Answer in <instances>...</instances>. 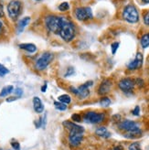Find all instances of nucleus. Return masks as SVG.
I'll use <instances>...</instances> for the list:
<instances>
[{"label":"nucleus","instance_id":"obj_1","mask_svg":"<svg viewBox=\"0 0 149 150\" xmlns=\"http://www.w3.org/2000/svg\"><path fill=\"white\" fill-rule=\"evenodd\" d=\"M59 34L64 41L69 42L72 40L74 39V37H75V34H76L75 28H74L71 22L68 21L63 18L62 24H61V29H59Z\"/></svg>","mask_w":149,"mask_h":150},{"label":"nucleus","instance_id":"obj_2","mask_svg":"<svg viewBox=\"0 0 149 150\" xmlns=\"http://www.w3.org/2000/svg\"><path fill=\"white\" fill-rule=\"evenodd\" d=\"M63 18L58 17V16H48L45 18V25L48 28V30L59 34V29H61V24H62Z\"/></svg>","mask_w":149,"mask_h":150},{"label":"nucleus","instance_id":"obj_3","mask_svg":"<svg viewBox=\"0 0 149 150\" xmlns=\"http://www.w3.org/2000/svg\"><path fill=\"white\" fill-rule=\"evenodd\" d=\"M123 18L127 21L128 23L133 24L136 23L139 20V14L137 9L136 8L135 6L133 5H127L123 11Z\"/></svg>","mask_w":149,"mask_h":150},{"label":"nucleus","instance_id":"obj_4","mask_svg":"<svg viewBox=\"0 0 149 150\" xmlns=\"http://www.w3.org/2000/svg\"><path fill=\"white\" fill-rule=\"evenodd\" d=\"M7 13H8V16L12 20H17L18 18L19 17V15L21 13L22 9V4L19 0H12L7 5Z\"/></svg>","mask_w":149,"mask_h":150},{"label":"nucleus","instance_id":"obj_5","mask_svg":"<svg viewBox=\"0 0 149 150\" xmlns=\"http://www.w3.org/2000/svg\"><path fill=\"white\" fill-rule=\"evenodd\" d=\"M52 59H53V54L50 53V52H44L36 61L35 68L38 71L45 70L48 67V65L51 62Z\"/></svg>","mask_w":149,"mask_h":150},{"label":"nucleus","instance_id":"obj_6","mask_svg":"<svg viewBox=\"0 0 149 150\" xmlns=\"http://www.w3.org/2000/svg\"><path fill=\"white\" fill-rule=\"evenodd\" d=\"M105 119V114L103 112H87L84 115V121L89 124H101Z\"/></svg>","mask_w":149,"mask_h":150},{"label":"nucleus","instance_id":"obj_7","mask_svg":"<svg viewBox=\"0 0 149 150\" xmlns=\"http://www.w3.org/2000/svg\"><path fill=\"white\" fill-rule=\"evenodd\" d=\"M74 14L76 18L80 21H86L93 18V14L90 7H77Z\"/></svg>","mask_w":149,"mask_h":150},{"label":"nucleus","instance_id":"obj_8","mask_svg":"<svg viewBox=\"0 0 149 150\" xmlns=\"http://www.w3.org/2000/svg\"><path fill=\"white\" fill-rule=\"evenodd\" d=\"M135 81L130 79V78H124L120 81H119L118 86L124 93H128L132 92L133 88H135Z\"/></svg>","mask_w":149,"mask_h":150},{"label":"nucleus","instance_id":"obj_9","mask_svg":"<svg viewBox=\"0 0 149 150\" xmlns=\"http://www.w3.org/2000/svg\"><path fill=\"white\" fill-rule=\"evenodd\" d=\"M93 84V81H89L87 82H85L84 84H81L77 88V96H79L81 99H84L87 98V97L90 95V90H89V87L92 86Z\"/></svg>","mask_w":149,"mask_h":150},{"label":"nucleus","instance_id":"obj_10","mask_svg":"<svg viewBox=\"0 0 149 150\" xmlns=\"http://www.w3.org/2000/svg\"><path fill=\"white\" fill-rule=\"evenodd\" d=\"M119 129H121L123 131L125 132H130V131H133L139 128V125L133 121H131V120H124L121 123H119L118 125Z\"/></svg>","mask_w":149,"mask_h":150},{"label":"nucleus","instance_id":"obj_11","mask_svg":"<svg viewBox=\"0 0 149 150\" xmlns=\"http://www.w3.org/2000/svg\"><path fill=\"white\" fill-rule=\"evenodd\" d=\"M83 139V133L81 132H70L69 134V142L71 146H78L81 145Z\"/></svg>","mask_w":149,"mask_h":150},{"label":"nucleus","instance_id":"obj_12","mask_svg":"<svg viewBox=\"0 0 149 150\" xmlns=\"http://www.w3.org/2000/svg\"><path fill=\"white\" fill-rule=\"evenodd\" d=\"M143 61H144L143 54L141 53V52H137V54H136L135 59H133V61H132L127 65V68L129 70H131V71L140 69L141 67H142V65H143Z\"/></svg>","mask_w":149,"mask_h":150},{"label":"nucleus","instance_id":"obj_13","mask_svg":"<svg viewBox=\"0 0 149 150\" xmlns=\"http://www.w3.org/2000/svg\"><path fill=\"white\" fill-rule=\"evenodd\" d=\"M63 126L67 130H69V132H81L84 133V128L83 126L78 125L75 123L71 122V121H64L62 123Z\"/></svg>","mask_w":149,"mask_h":150},{"label":"nucleus","instance_id":"obj_14","mask_svg":"<svg viewBox=\"0 0 149 150\" xmlns=\"http://www.w3.org/2000/svg\"><path fill=\"white\" fill-rule=\"evenodd\" d=\"M112 87V81L110 80H104L102 81V83L100 84L98 88V93L100 95H105L111 91Z\"/></svg>","mask_w":149,"mask_h":150},{"label":"nucleus","instance_id":"obj_15","mask_svg":"<svg viewBox=\"0 0 149 150\" xmlns=\"http://www.w3.org/2000/svg\"><path fill=\"white\" fill-rule=\"evenodd\" d=\"M33 108H34L35 112H38V114H41V112L44 111V104H43L42 101L37 96H35L33 98Z\"/></svg>","mask_w":149,"mask_h":150},{"label":"nucleus","instance_id":"obj_16","mask_svg":"<svg viewBox=\"0 0 149 150\" xmlns=\"http://www.w3.org/2000/svg\"><path fill=\"white\" fill-rule=\"evenodd\" d=\"M19 49L23 50L25 51H28L29 53H34L37 51V47L36 45L33 43H21L18 45Z\"/></svg>","mask_w":149,"mask_h":150},{"label":"nucleus","instance_id":"obj_17","mask_svg":"<svg viewBox=\"0 0 149 150\" xmlns=\"http://www.w3.org/2000/svg\"><path fill=\"white\" fill-rule=\"evenodd\" d=\"M124 136V137L128 138V139H136V138H139L140 137H142V130L138 128L133 131L126 132Z\"/></svg>","mask_w":149,"mask_h":150},{"label":"nucleus","instance_id":"obj_18","mask_svg":"<svg viewBox=\"0 0 149 150\" xmlns=\"http://www.w3.org/2000/svg\"><path fill=\"white\" fill-rule=\"evenodd\" d=\"M95 134L98 137H102V138H109L111 137V133L107 130L106 127L104 126H100L95 130Z\"/></svg>","mask_w":149,"mask_h":150},{"label":"nucleus","instance_id":"obj_19","mask_svg":"<svg viewBox=\"0 0 149 150\" xmlns=\"http://www.w3.org/2000/svg\"><path fill=\"white\" fill-rule=\"evenodd\" d=\"M29 22H30V18L29 17H25L22 19L19 20L18 24V31L19 33H21L22 31L24 30V28L29 24Z\"/></svg>","mask_w":149,"mask_h":150},{"label":"nucleus","instance_id":"obj_20","mask_svg":"<svg viewBox=\"0 0 149 150\" xmlns=\"http://www.w3.org/2000/svg\"><path fill=\"white\" fill-rule=\"evenodd\" d=\"M14 91V87L12 85H6L2 88L1 92H0V97H6L8 94H10Z\"/></svg>","mask_w":149,"mask_h":150},{"label":"nucleus","instance_id":"obj_21","mask_svg":"<svg viewBox=\"0 0 149 150\" xmlns=\"http://www.w3.org/2000/svg\"><path fill=\"white\" fill-rule=\"evenodd\" d=\"M140 43H141V46H142L143 49H146L149 47V33H146L142 36Z\"/></svg>","mask_w":149,"mask_h":150},{"label":"nucleus","instance_id":"obj_22","mask_svg":"<svg viewBox=\"0 0 149 150\" xmlns=\"http://www.w3.org/2000/svg\"><path fill=\"white\" fill-rule=\"evenodd\" d=\"M59 102L65 103V104H68L71 102V98L68 94H62L61 96H59Z\"/></svg>","mask_w":149,"mask_h":150},{"label":"nucleus","instance_id":"obj_23","mask_svg":"<svg viewBox=\"0 0 149 150\" xmlns=\"http://www.w3.org/2000/svg\"><path fill=\"white\" fill-rule=\"evenodd\" d=\"M111 103L112 102L108 97H102V98H101V100H100V104L102 107H108L111 104Z\"/></svg>","mask_w":149,"mask_h":150},{"label":"nucleus","instance_id":"obj_24","mask_svg":"<svg viewBox=\"0 0 149 150\" xmlns=\"http://www.w3.org/2000/svg\"><path fill=\"white\" fill-rule=\"evenodd\" d=\"M54 106L57 110H59V111H65L67 109V104L62 103L61 102H55Z\"/></svg>","mask_w":149,"mask_h":150},{"label":"nucleus","instance_id":"obj_25","mask_svg":"<svg viewBox=\"0 0 149 150\" xmlns=\"http://www.w3.org/2000/svg\"><path fill=\"white\" fill-rule=\"evenodd\" d=\"M59 11H62V12H65V11H67V10H69L70 9V5H69V3L68 2H63V3H61V5H59Z\"/></svg>","mask_w":149,"mask_h":150},{"label":"nucleus","instance_id":"obj_26","mask_svg":"<svg viewBox=\"0 0 149 150\" xmlns=\"http://www.w3.org/2000/svg\"><path fill=\"white\" fill-rule=\"evenodd\" d=\"M9 72V70L6 68V67H5L3 64L0 63V77H4L6 76V75Z\"/></svg>","mask_w":149,"mask_h":150},{"label":"nucleus","instance_id":"obj_27","mask_svg":"<svg viewBox=\"0 0 149 150\" xmlns=\"http://www.w3.org/2000/svg\"><path fill=\"white\" fill-rule=\"evenodd\" d=\"M128 150H142V149H141L139 142H133V143H132L129 146Z\"/></svg>","mask_w":149,"mask_h":150},{"label":"nucleus","instance_id":"obj_28","mask_svg":"<svg viewBox=\"0 0 149 150\" xmlns=\"http://www.w3.org/2000/svg\"><path fill=\"white\" fill-rule=\"evenodd\" d=\"M119 45H120V43H119V42H114L113 44H112L111 49H112V53H113L114 55L115 54L116 50H118V48H119Z\"/></svg>","mask_w":149,"mask_h":150},{"label":"nucleus","instance_id":"obj_29","mask_svg":"<svg viewBox=\"0 0 149 150\" xmlns=\"http://www.w3.org/2000/svg\"><path fill=\"white\" fill-rule=\"evenodd\" d=\"M71 119L73 120L74 122H81V115H78V114H74V115H71Z\"/></svg>","mask_w":149,"mask_h":150},{"label":"nucleus","instance_id":"obj_30","mask_svg":"<svg viewBox=\"0 0 149 150\" xmlns=\"http://www.w3.org/2000/svg\"><path fill=\"white\" fill-rule=\"evenodd\" d=\"M11 146H12L15 150H19V149H20V145H19L18 142H17V141L11 142Z\"/></svg>","mask_w":149,"mask_h":150},{"label":"nucleus","instance_id":"obj_31","mask_svg":"<svg viewBox=\"0 0 149 150\" xmlns=\"http://www.w3.org/2000/svg\"><path fill=\"white\" fill-rule=\"evenodd\" d=\"M132 114L133 115H136V116H138L140 115V107L139 106H136L135 109L132 111Z\"/></svg>","mask_w":149,"mask_h":150},{"label":"nucleus","instance_id":"obj_32","mask_svg":"<svg viewBox=\"0 0 149 150\" xmlns=\"http://www.w3.org/2000/svg\"><path fill=\"white\" fill-rule=\"evenodd\" d=\"M144 22L146 26H149V11H147L144 17Z\"/></svg>","mask_w":149,"mask_h":150},{"label":"nucleus","instance_id":"obj_33","mask_svg":"<svg viewBox=\"0 0 149 150\" xmlns=\"http://www.w3.org/2000/svg\"><path fill=\"white\" fill-rule=\"evenodd\" d=\"M15 93H16V95H17V97H19L23 94V91H22V89H20V88H17L16 90H15Z\"/></svg>","mask_w":149,"mask_h":150},{"label":"nucleus","instance_id":"obj_34","mask_svg":"<svg viewBox=\"0 0 149 150\" xmlns=\"http://www.w3.org/2000/svg\"><path fill=\"white\" fill-rule=\"evenodd\" d=\"M135 83H136L139 87H142L144 85V81L142 79H136L135 81Z\"/></svg>","mask_w":149,"mask_h":150},{"label":"nucleus","instance_id":"obj_35","mask_svg":"<svg viewBox=\"0 0 149 150\" xmlns=\"http://www.w3.org/2000/svg\"><path fill=\"white\" fill-rule=\"evenodd\" d=\"M5 17V13H4V6L3 4L0 3V18H4Z\"/></svg>","mask_w":149,"mask_h":150},{"label":"nucleus","instance_id":"obj_36","mask_svg":"<svg viewBox=\"0 0 149 150\" xmlns=\"http://www.w3.org/2000/svg\"><path fill=\"white\" fill-rule=\"evenodd\" d=\"M18 98V97H10V98H7V99H6V102H7V103L13 102V101H15V100H17Z\"/></svg>","mask_w":149,"mask_h":150},{"label":"nucleus","instance_id":"obj_37","mask_svg":"<svg viewBox=\"0 0 149 150\" xmlns=\"http://www.w3.org/2000/svg\"><path fill=\"white\" fill-rule=\"evenodd\" d=\"M47 87H48V85H47V83H45L44 84L42 87H41V91H42V93H45L46 92V90H47Z\"/></svg>","mask_w":149,"mask_h":150},{"label":"nucleus","instance_id":"obj_38","mask_svg":"<svg viewBox=\"0 0 149 150\" xmlns=\"http://www.w3.org/2000/svg\"><path fill=\"white\" fill-rule=\"evenodd\" d=\"M114 150H124V148H123V146H117L114 147Z\"/></svg>","mask_w":149,"mask_h":150},{"label":"nucleus","instance_id":"obj_39","mask_svg":"<svg viewBox=\"0 0 149 150\" xmlns=\"http://www.w3.org/2000/svg\"><path fill=\"white\" fill-rule=\"evenodd\" d=\"M3 32V23L0 21V34Z\"/></svg>","mask_w":149,"mask_h":150},{"label":"nucleus","instance_id":"obj_40","mask_svg":"<svg viewBox=\"0 0 149 150\" xmlns=\"http://www.w3.org/2000/svg\"><path fill=\"white\" fill-rule=\"evenodd\" d=\"M142 1H143L144 3H145V4H148V3H149V0H142Z\"/></svg>","mask_w":149,"mask_h":150},{"label":"nucleus","instance_id":"obj_41","mask_svg":"<svg viewBox=\"0 0 149 150\" xmlns=\"http://www.w3.org/2000/svg\"><path fill=\"white\" fill-rule=\"evenodd\" d=\"M37 1H40V0H37Z\"/></svg>","mask_w":149,"mask_h":150},{"label":"nucleus","instance_id":"obj_42","mask_svg":"<svg viewBox=\"0 0 149 150\" xmlns=\"http://www.w3.org/2000/svg\"><path fill=\"white\" fill-rule=\"evenodd\" d=\"M0 150H2V149H1V148H0Z\"/></svg>","mask_w":149,"mask_h":150}]
</instances>
